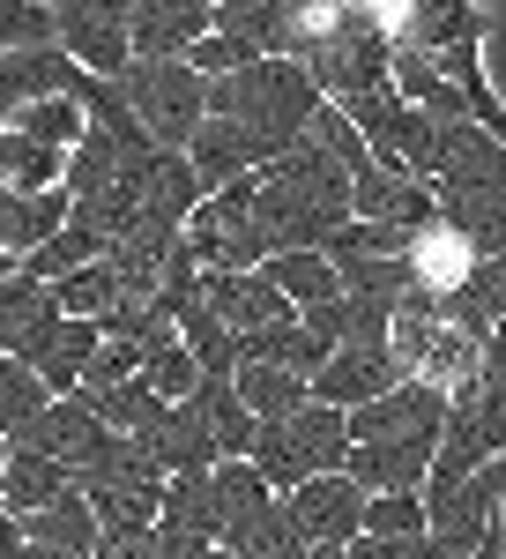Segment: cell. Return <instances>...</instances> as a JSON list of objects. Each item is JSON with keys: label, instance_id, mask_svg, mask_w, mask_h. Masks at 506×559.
<instances>
[{"label": "cell", "instance_id": "cell-36", "mask_svg": "<svg viewBox=\"0 0 506 559\" xmlns=\"http://www.w3.org/2000/svg\"><path fill=\"white\" fill-rule=\"evenodd\" d=\"M165 522L171 530H194V537H224L216 522V471H186L165 485Z\"/></svg>", "mask_w": 506, "mask_h": 559}, {"label": "cell", "instance_id": "cell-34", "mask_svg": "<svg viewBox=\"0 0 506 559\" xmlns=\"http://www.w3.org/2000/svg\"><path fill=\"white\" fill-rule=\"evenodd\" d=\"M89 261H105V239H97L89 224H75V216H68V224H60V231H52V239H45L23 269H31L38 284H68L75 269H89Z\"/></svg>", "mask_w": 506, "mask_h": 559}, {"label": "cell", "instance_id": "cell-44", "mask_svg": "<svg viewBox=\"0 0 506 559\" xmlns=\"http://www.w3.org/2000/svg\"><path fill=\"white\" fill-rule=\"evenodd\" d=\"M253 471L268 477V485H276V492H298V485H305V463H298V448H291V432L284 426H261V440H253V455H246Z\"/></svg>", "mask_w": 506, "mask_h": 559}, {"label": "cell", "instance_id": "cell-5", "mask_svg": "<svg viewBox=\"0 0 506 559\" xmlns=\"http://www.w3.org/2000/svg\"><path fill=\"white\" fill-rule=\"evenodd\" d=\"M120 90L157 150H186L194 128L209 120V75H194L186 60H134L120 75Z\"/></svg>", "mask_w": 506, "mask_h": 559}, {"label": "cell", "instance_id": "cell-42", "mask_svg": "<svg viewBox=\"0 0 506 559\" xmlns=\"http://www.w3.org/2000/svg\"><path fill=\"white\" fill-rule=\"evenodd\" d=\"M365 537H432L424 492H373L365 500Z\"/></svg>", "mask_w": 506, "mask_h": 559}, {"label": "cell", "instance_id": "cell-16", "mask_svg": "<svg viewBox=\"0 0 506 559\" xmlns=\"http://www.w3.org/2000/svg\"><path fill=\"white\" fill-rule=\"evenodd\" d=\"M83 83V68L60 52V45H31V52H0V128H15L23 105L60 97V90Z\"/></svg>", "mask_w": 506, "mask_h": 559}, {"label": "cell", "instance_id": "cell-48", "mask_svg": "<svg viewBox=\"0 0 506 559\" xmlns=\"http://www.w3.org/2000/svg\"><path fill=\"white\" fill-rule=\"evenodd\" d=\"M402 545H410V537H358L350 559H402Z\"/></svg>", "mask_w": 506, "mask_h": 559}, {"label": "cell", "instance_id": "cell-10", "mask_svg": "<svg viewBox=\"0 0 506 559\" xmlns=\"http://www.w3.org/2000/svg\"><path fill=\"white\" fill-rule=\"evenodd\" d=\"M202 306H209L224 329H239V336H261V329L298 321V306L268 284V269H216V276H202Z\"/></svg>", "mask_w": 506, "mask_h": 559}, {"label": "cell", "instance_id": "cell-50", "mask_svg": "<svg viewBox=\"0 0 506 559\" xmlns=\"http://www.w3.org/2000/svg\"><path fill=\"white\" fill-rule=\"evenodd\" d=\"M0 508H8V440H0Z\"/></svg>", "mask_w": 506, "mask_h": 559}, {"label": "cell", "instance_id": "cell-9", "mask_svg": "<svg viewBox=\"0 0 506 559\" xmlns=\"http://www.w3.org/2000/svg\"><path fill=\"white\" fill-rule=\"evenodd\" d=\"M105 440H112V426L89 411L83 395H52V403H45V411H38V418H31L23 432H15L8 448H38V455H60L68 471L83 477L89 463L105 455Z\"/></svg>", "mask_w": 506, "mask_h": 559}, {"label": "cell", "instance_id": "cell-19", "mask_svg": "<svg viewBox=\"0 0 506 559\" xmlns=\"http://www.w3.org/2000/svg\"><path fill=\"white\" fill-rule=\"evenodd\" d=\"M75 216V202H68V187H52V194H15V187H0V254L31 261Z\"/></svg>", "mask_w": 506, "mask_h": 559}, {"label": "cell", "instance_id": "cell-8", "mask_svg": "<svg viewBox=\"0 0 506 559\" xmlns=\"http://www.w3.org/2000/svg\"><path fill=\"white\" fill-rule=\"evenodd\" d=\"M365 500H373V492H365L350 471L305 477L298 492H284V508H291L305 545H358V537H365Z\"/></svg>", "mask_w": 506, "mask_h": 559}, {"label": "cell", "instance_id": "cell-12", "mask_svg": "<svg viewBox=\"0 0 506 559\" xmlns=\"http://www.w3.org/2000/svg\"><path fill=\"white\" fill-rule=\"evenodd\" d=\"M97 344H105V329H97V321H68V313H52V321H45L15 358H23L52 395H75L83 373H89V358H97Z\"/></svg>", "mask_w": 506, "mask_h": 559}, {"label": "cell", "instance_id": "cell-6", "mask_svg": "<svg viewBox=\"0 0 506 559\" xmlns=\"http://www.w3.org/2000/svg\"><path fill=\"white\" fill-rule=\"evenodd\" d=\"M253 202H261V173H253V179H231V187H216L209 202L186 216L179 247L202 261V276H216V269H261V261H268V239H261V216H253Z\"/></svg>", "mask_w": 506, "mask_h": 559}, {"label": "cell", "instance_id": "cell-55", "mask_svg": "<svg viewBox=\"0 0 506 559\" xmlns=\"http://www.w3.org/2000/svg\"><path fill=\"white\" fill-rule=\"evenodd\" d=\"M45 8H60V0H45Z\"/></svg>", "mask_w": 506, "mask_h": 559}, {"label": "cell", "instance_id": "cell-30", "mask_svg": "<svg viewBox=\"0 0 506 559\" xmlns=\"http://www.w3.org/2000/svg\"><path fill=\"white\" fill-rule=\"evenodd\" d=\"M52 313H60L52 284H38L31 269H15V276L0 284V358H15V350L31 344V336H38Z\"/></svg>", "mask_w": 506, "mask_h": 559}, {"label": "cell", "instance_id": "cell-51", "mask_svg": "<svg viewBox=\"0 0 506 559\" xmlns=\"http://www.w3.org/2000/svg\"><path fill=\"white\" fill-rule=\"evenodd\" d=\"M23 559H68V552H45V545H23Z\"/></svg>", "mask_w": 506, "mask_h": 559}, {"label": "cell", "instance_id": "cell-43", "mask_svg": "<svg viewBox=\"0 0 506 559\" xmlns=\"http://www.w3.org/2000/svg\"><path fill=\"white\" fill-rule=\"evenodd\" d=\"M31 45H60V8H45V0H0V52H31Z\"/></svg>", "mask_w": 506, "mask_h": 559}, {"label": "cell", "instance_id": "cell-45", "mask_svg": "<svg viewBox=\"0 0 506 559\" xmlns=\"http://www.w3.org/2000/svg\"><path fill=\"white\" fill-rule=\"evenodd\" d=\"M253 60H261V52H253L246 38H231V31H209V38L186 52V68H194V75H209V83L239 75V68H253Z\"/></svg>", "mask_w": 506, "mask_h": 559}, {"label": "cell", "instance_id": "cell-18", "mask_svg": "<svg viewBox=\"0 0 506 559\" xmlns=\"http://www.w3.org/2000/svg\"><path fill=\"white\" fill-rule=\"evenodd\" d=\"M186 157H194V173H202V187H209V194H216V187H231V179H253L261 165H268V150H261L239 120H216V112L194 128Z\"/></svg>", "mask_w": 506, "mask_h": 559}, {"label": "cell", "instance_id": "cell-53", "mask_svg": "<svg viewBox=\"0 0 506 559\" xmlns=\"http://www.w3.org/2000/svg\"><path fill=\"white\" fill-rule=\"evenodd\" d=\"M209 559H246V552H239V545H216V552Z\"/></svg>", "mask_w": 506, "mask_h": 559}, {"label": "cell", "instance_id": "cell-17", "mask_svg": "<svg viewBox=\"0 0 506 559\" xmlns=\"http://www.w3.org/2000/svg\"><path fill=\"white\" fill-rule=\"evenodd\" d=\"M142 448L157 455V471L165 477H186V471H216L224 455H216V432L202 418V403H171L157 426L142 432Z\"/></svg>", "mask_w": 506, "mask_h": 559}, {"label": "cell", "instance_id": "cell-35", "mask_svg": "<svg viewBox=\"0 0 506 559\" xmlns=\"http://www.w3.org/2000/svg\"><path fill=\"white\" fill-rule=\"evenodd\" d=\"M179 344L202 358V373H209V381L239 373V329H224L209 306H186V313H179Z\"/></svg>", "mask_w": 506, "mask_h": 559}, {"label": "cell", "instance_id": "cell-7", "mask_svg": "<svg viewBox=\"0 0 506 559\" xmlns=\"http://www.w3.org/2000/svg\"><path fill=\"white\" fill-rule=\"evenodd\" d=\"M499 500H506V455H499V463H484L477 477H462L455 492L424 500V508H432V537H439V552H447V559L484 552V545L499 537Z\"/></svg>", "mask_w": 506, "mask_h": 559}, {"label": "cell", "instance_id": "cell-39", "mask_svg": "<svg viewBox=\"0 0 506 559\" xmlns=\"http://www.w3.org/2000/svg\"><path fill=\"white\" fill-rule=\"evenodd\" d=\"M45 403H52V388H45L23 358H0V440H15Z\"/></svg>", "mask_w": 506, "mask_h": 559}, {"label": "cell", "instance_id": "cell-46", "mask_svg": "<svg viewBox=\"0 0 506 559\" xmlns=\"http://www.w3.org/2000/svg\"><path fill=\"white\" fill-rule=\"evenodd\" d=\"M216 537H194V530H171V522H157V559H209Z\"/></svg>", "mask_w": 506, "mask_h": 559}, {"label": "cell", "instance_id": "cell-27", "mask_svg": "<svg viewBox=\"0 0 506 559\" xmlns=\"http://www.w3.org/2000/svg\"><path fill=\"white\" fill-rule=\"evenodd\" d=\"M261 269H268V284H276V292H284L298 313H313V306L342 299V269L328 261V247H305V254H268Z\"/></svg>", "mask_w": 506, "mask_h": 559}, {"label": "cell", "instance_id": "cell-21", "mask_svg": "<svg viewBox=\"0 0 506 559\" xmlns=\"http://www.w3.org/2000/svg\"><path fill=\"white\" fill-rule=\"evenodd\" d=\"M142 202H149L157 224L186 231V216L209 202V187H202V173H194V157H186V150H157V157H149V179H142Z\"/></svg>", "mask_w": 506, "mask_h": 559}, {"label": "cell", "instance_id": "cell-52", "mask_svg": "<svg viewBox=\"0 0 506 559\" xmlns=\"http://www.w3.org/2000/svg\"><path fill=\"white\" fill-rule=\"evenodd\" d=\"M15 269H23V261H15V254H0V284H8V276H15Z\"/></svg>", "mask_w": 506, "mask_h": 559}, {"label": "cell", "instance_id": "cell-15", "mask_svg": "<svg viewBox=\"0 0 506 559\" xmlns=\"http://www.w3.org/2000/svg\"><path fill=\"white\" fill-rule=\"evenodd\" d=\"M60 52L89 68V75H112L120 83L126 68H134V23L126 15H89V8H60Z\"/></svg>", "mask_w": 506, "mask_h": 559}, {"label": "cell", "instance_id": "cell-22", "mask_svg": "<svg viewBox=\"0 0 506 559\" xmlns=\"http://www.w3.org/2000/svg\"><path fill=\"white\" fill-rule=\"evenodd\" d=\"M284 432H291V448H298V463L313 477H328V471H350V411H336V403H305L298 418H284Z\"/></svg>", "mask_w": 506, "mask_h": 559}, {"label": "cell", "instance_id": "cell-38", "mask_svg": "<svg viewBox=\"0 0 506 559\" xmlns=\"http://www.w3.org/2000/svg\"><path fill=\"white\" fill-rule=\"evenodd\" d=\"M52 299H60L68 321H97V329H105V313H112L126 292L112 284V269H105V261H89V269H75L68 284H52Z\"/></svg>", "mask_w": 506, "mask_h": 559}, {"label": "cell", "instance_id": "cell-41", "mask_svg": "<svg viewBox=\"0 0 506 559\" xmlns=\"http://www.w3.org/2000/svg\"><path fill=\"white\" fill-rule=\"evenodd\" d=\"M142 381L157 388L165 403H194V388L209 381V373H202V358H194V350H186L179 336H171V344H157L149 358H142Z\"/></svg>", "mask_w": 506, "mask_h": 559}, {"label": "cell", "instance_id": "cell-28", "mask_svg": "<svg viewBox=\"0 0 506 559\" xmlns=\"http://www.w3.org/2000/svg\"><path fill=\"white\" fill-rule=\"evenodd\" d=\"M194 403H202V418H209V432H216V455H224V463H246L253 440H261V418L246 411L239 381H231V373H224V381H202Z\"/></svg>", "mask_w": 506, "mask_h": 559}, {"label": "cell", "instance_id": "cell-14", "mask_svg": "<svg viewBox=\"0 0 506 559\" xmlns=\"http://www.w3.org/2000/svg\"><path fill=\"white\" fill-rule=\"evenodd\" d=\"M387 388H402V366H395L387 350H365V344H336L328 366L313 373V395L336 403V411H365V403H380Z\"/></svg>", "mask_w": 506, "mask_h": 559}, {"label": "cell", "instance_id": "cell-11", "mask_svg": "<svg viewBox=\"0 0 506 559\" xmlns=\"http://www.w3.org/2000/svg\"><path fill=\"white\" fill-rule=\"evenodd\" d=\"M350 202H358V216H373V224H402V231L439 224V187L418 179V173H395V165H365V173L350 179Z\"/></svg>", "mask_w": 506, "mask_h": 559}, {"label": "cell", "instance_id": "cell-20", "mask_svg": "<svg viewBox=\"0 0 506 559\" xmlns=\"http://www.w3.org/2000/svg\"><path fill=\"white\" fill-rule=\"evenodd\" d=\"M276 508H284V492L253 471V463H216V522H224L216 545H239L253 522H268Z\"/></svg>", "mask_w": 506, "mask_h": 559}, {"label": "cell", "instance_id": "cell-54", "mask_svg": "<svg viewBox=\"0 0 506 559\" xmlns=\"http://www.w3.org/2000/svg\"><path fill=\"white\" fill-rule=\"evenodd\" d=\"M499 552H506V500H499Z\"/></svg>", "mask_w": 506, "mask_h": 559}, {"label": "cell", "instance_id": "cell-13", "mask_svg": "<svg viewBox=\"0 0 506 559\" xmlns=\"http://www.w3.org/2000/svg\"><path fill=\"white\" fill-rule=\"evenodd\" d=\"M216 31V0H134V60H186Z\"/></svg>", "mask_w": 506, "mask_h": 559}, {"label": "cell", "instance_id": "cell-25", "mask_svg": "<svg viewBox=\"0 0 506 559\" xmlns=\"http://www.w3.org/2000/svg\"><path fill=\"white\" fill-rule=\"evenodd\" d=\"M83 477L68 471L60 455H38V448H8V515H38L52 500H68Z\"/></svg>", "mask_w": 506, "mask_h": 559}, {"label": "cell", "instance_id": "cell-24", "mask_svg": "<svg viewBox=\"0 0 506 559\" xmlns=\"http://www.w3.org/2000/svg\"><path fill=\"white\" fill-rule=\"evenodd\" d=\"M231 381H239V395H246V411L261 426H284V418H298V411L313 403V381L291 373V366H268V358H239Z\"/></svg>", "mask_w": 506, "mask_h": 559}, {"label": "cell", "instance_id": "cell-33", "mask_svg": "<svg viewBox=\"0 0 506 559\" xmlns=\"http://www.w3.org/2000/svg\"><path fill=\"white\" fill-rule=\"evenodd\" d=\"M83 403H89V411H97L112 432H134V440H142V432H149V426L171 411V403H165L149 381H142V373H134V381H120V388H89Z\"/></svg>", "mask_w": 506, "mask_h": 559}, {"label": "cell", "instance_id": "cell-29", "mask_svg": "<svg viewBox=\"0 0 506 559\" xmlns=\"http://www.w3.org/2000/svg\"><path fill=\"white\" fill-rule=\"evenodd\" d=\"M0 187H15V194H52V187H68V150L31 142L23 128H0Z\"/></svg>", "mask_w": 506, "mask_h": 559}, {"label": "cell", "instance_id": "cell-37", "mask_svg": "<svg viewBox=\"0 0 506 559\" xmlns=\"http://www.w3.org/2000/svg\"><path fill=\"white\" fill-rule=\"evenodd\" d=\"M15 128L31 134V142L75 150V142L89 134V112H83V97H75V90H60V97H38V105H23V112H15Z\"/></svg>", "mask_w": 506, "mask_h": 559}, {"label": "cell", "instance_id": "cell-40", "mask_svg": "<svg viewBox=\"0 0 506 559\" xmlns=\"http://www.w3.org/2000/svg\"><path fill=\"white\" fill-rule=\"evenodd\" d=\"M305 142H321V150H328V157H336L350 179L373 165V142H365V128H358L342 105H321V112H313V128H305Z\"/></svg>", "mask_w": 506, "mask_h": 559}, {"label": "cell", "instance_id": "cell-3", "mask_svg": "<svg viewBox=\"0 0 506 559\" xmlns=\"http://www.w3.org/2000/svg\"><path fill=\"white\" fill-rule=\"evenodd\" d=\"M321 105H328V97H321V83H313L298 60H253L239 75L209 83V112L216 120H239V128L268 150V165L305 142V128H313Z\"/></svg>", "mask_w": 506, "mask_h": 559}, {"label": "cell", "instance_id": "cell-1", "mask_svg": "<svg viewBox=\"0 0 506 559\" xmlns=\"http://www.w3.org/2000/svg\"><path fill=\"white\" fill-rule=\"evenodd\" d=\"M447 403L439 388L402 381L380 403L350 411V477L365 492H424V477L439 463V432H447Z\"/></svg>", "mask_w": 506, "mask_h": 559}, {"label": "cell", "instance_id": "cell-32", "mask_svg": "<svg viewBox=\"0 0 506 559\" xmlns=\"http://www.w3.org/2000/svg\"><path fill=\"white\" fill-rule=\"evenodd\" d=\"M447 321H462L469 336H484L492 344V329H499V313H506V261H477L462 276V292H447Z\"/></svg>", "mask_w": 506, "mask_h": 559}, {"label": "cell", "instance_id": "cell-26", "mask_svg": "<svg viewBox=\"0 0 506 559\" xmlns=\"http://www.w3.org/2000/svg\"><path fill=\"white\" fill-rule=\"evenodd\" d=\"M410 269H418V284L432 292V299H447V292H462V276L477 269V247H469L462 231L439 216V224H424L418 247H410Z\"/></svg>", "mask_w": 506, "mask_h": 559}, {"label": "cell", "instance_id": "cell-2", "mask_svg": "<svg viewBox=\"0 0 506 559\" xmlns=\"http://www.w3.org/2000/svg\"><path fill=\"white\" fill-rule=\"evenodd\" d=\"M253 216H261L268 254L328 247L342 224L358 216V202H350V173H342L321 142H298V150H284L276 165H261V202H253Z\"/></svg>", "mask_w": 506, "mask_h": 559}, {"label": "cell", "instance_id": "cell-23", "mask_svg": "<svg viewBox=\"0 0 506 559\" xmlns=\"http://www.w3.org/2000/svg\"><path fill=\"white\" fill-rule=\"evenodd\" d=\"M23 530H31V545L68 552V559H97V552H105V530H97V515H89V492H83V485H75L68 500L38 508V515H23Z\"/></svg>", "mask_w": 506, "mask_h": 559}, {"label": "cell", "instance_id": "cell-47", "mask_svg": "<svg viewBox=\"0 0 506 559\" xmlns=\"http://www.w3.org/2000/svg\"><path fill=\"white\" fill-rule=\"evenodd\" d=\"M23 545H31L23 515H8V508H0V559H23Z\"/></svg>", "mask_w": 506, "mask_h": 559}, {"label": "cell", "instance_id": "cell-4", "mask_svg": "<svg viewBox=\"0 0 506 559\" xmlns=\"http://www.w3.org/2000/svg\"><path fill=\"white\" fill-rule=\"evenodd\" d=\"M387 358L402 366V381L462 395V388H477V373H484V336H469L462 321H447V306L418 284V292H402V306H395Z\"/></svg>", "mask_w": 506, "mask_h": 559}, {"label": "cell", "instance_id": "cell-31", "mask_svg": "<svg viewBox=\"0 0 506 559\" xmlns=\"http://www.w3.org/2000/svg\"><path fill=\"white\" fill-rule=\"evenodd\" d=\"M89 492V515L105 530V545H134L165 522V500L157 492H134V485H83Z\"/></svg>", "mask_w": 506, "mask_h": 559}, {"label": "cell", "instance_id": "cell-49", "mask_svg": "<svg viewBox=\"0 0 506 559\" xmlns=\"http://www.w3.org/2000/svg\"><path fill=\"white\" fill-rule=\"evenodd\" d=\"M305 559H350V545H305Z\"/></svg>", "mask_w": 506, "mask_h": 559}]
</instances>
